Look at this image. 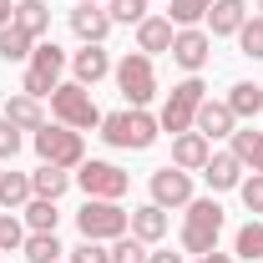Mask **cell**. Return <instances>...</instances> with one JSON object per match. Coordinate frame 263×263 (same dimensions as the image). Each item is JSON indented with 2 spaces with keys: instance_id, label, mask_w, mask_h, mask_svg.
<instances>
[{
  "instance_id": "23",
  "label": "cell",
  "mask_w": 263,
  "mask_h": 263,
  "mask_svg": "<svg viewBox=\"0 0 263 263\" xmlns=\"http://www.w3.org/2000/svg\"><path fill=\"white\" fill-rule=\"evenodd\" d=\"M71 182H76V177H71L66 167H51V162H41V167L31 172V193H35V197H51V202H56Z\"/></svg>"
},
{
  "instance_id": "11",
  "label": "cell",
  "mask_w": 263,
  "mask_h": 263,
  "mask_svg": "<svg viewBox=\"0 0 263 263\" xmlns=\"http://www.w3.org/2000/svg\"><path fill=\"white\" fill-rule=\"evenodd\" d=\"M193 172H182V167H157L152 172V202L157 208H187L193 202Z\"/></svg>"
},
{
  "instance_id": "18",
  "label": "cell",
  "mask_w": 263,
  "mask_h": 263,
  "mask_svg": "<svg viewBox=\"0 0 263 263\" xmlns=\"http://www.w3.org/2000/svg\"><path fill=\"white\" fill-rule=\"evenodd\" d=\"M202 182H208L213 193H233V187L243 182V162H238L233 152H213L208 167H202Z\"/></svg>"
},
{
  "instance_id": "41",
  "label": "cell",
  "mask_w": 263,
  "mask_h": 263,
  "mask_svg": "<svg viewBox=\"0 0 263 263\" xmlns=\"http://www.w3.org/2000/svg\"><path fill=\"white\" fill-rule=\"evenodd\" d=\"M76 5H111V0H76Z\"/></svg>"
},
{
  "instance_id": "10",
  "label": "cell",
  "mask_w": 263,
  "mask_h": 263,
  "mask_svg": "<svg viewBox=\"0 0 263 263\" xmlns=\"http://www.w3.org/2000/svg\"><path fill=\"white\" fill-rule=\"evenodd\" d=\"M167 56L182 66L187 76H202V66H208V56H213V35L202 31V26H187V31L172 35V51H167Z\"/></svg>"
},
{
  "instance_id": "22",
  "label": "cell",
  "mask_w": 263,
  "mask_h": 263,
  "mask_svg": "<svg viewBox=\"0 0 263 263\" xmlns=\"http://www.w3.org/2000/svg\"><path fill=\"white\" fill-rule=\"evenodd\" d=\"M15 26L31 35V41H41V35L51 31V5L46 0H15Z\"/></svg>"
},
{
  "instance_id": "20",
  "label": "cell",
  "mask_w": 263,
  "mask_h": 263,
  "mask_svg": "<svg viewBox=\"0 0 263 263\" xmlns=\"http://www.w3.org/2000/svg\"><path fill=\"white\" fill-rule=\"evenodd\" d=\"M0 117H5L10 127H21V132H41V127H46V106H41L35 97H26V91L5 101V111H0Z\"/></svg>"
},
{
  "instance_id": "7",
  "label": "cell",
  "mask_w": 263,
  "mask_h": 263,
  "mask_svg": "<svg viewBox=\"0 0 263 263\" xmlns=\"http://www.w3.org/2000/svg\"><path fill=\"white\" fill-rule=\"evenodd\" d=\"M208 101V86H202V76H187V81H177L172 86V97L162 101V117H157V127L162 132H193V122H197V106Z\"/></svg>"
},
{
  "instance_id": "9",
  "label": "cell",
  "mask_w": 263,
  "mask_h": 263,
  "mask_svg": "<svg viewBox=\"0 0 263 263\" xmlns=\"http://www.w3.org/2000/svg\"><path fill=\"white\" fill-rule=\"evenodd\" d=\"M76 187L86 197H111V202H122L127 197V187H132V172H122L117 162H81L76 167Z\"/></svg>"
},
{
  "instance_id": "14",
  "label": "cell",
  "mask_w": 263,
  "mask_h": 263,
  "mask_svg": "<svg viewBox=\"0 0 263 263\" xmlns=\"http://www.w3.org/2000/svg\"><path fill=\"white\" fill-rule=\"evenodd\" d=\"M193 132H202L208 142H218V137H233V132H238V117H233V106H228V101H213V97H208L202 106H197Z\"/></svg>"
},
{
  "instance_id": "27",
  "label": "cell",
  "mask_w": 263,
  "mask_h": 263,
  "mask_svg": "<svg viewBox=\"0 0 263 263\" xmlns=\"http://www.w3.org/2000/svg\"><path fill=\"white\" fill-rule=\"evenodd\" d=\"M21 213H26V228H31V233H56V223H61V213H56L51 197H31Z\"/></svg>"
},
{
  "instance_id": "4",
  "label": "cell",
  "mask_w": 263,
  "mask_h": 263,
  "mask_svg": "<svg viewBox=\"0 0 263 263\" xmlns=\"http://www.w3.org/2000/svg\"><path fill=\"white\" fill-rule=\"evenodd\" d=\"M76 228L91 243H111V238L132 233V213L122 202H111V197H86V208L76 213Z\"/></svg>"
},
{
  "instance_id": "32",
  "label": "cell",
  "mask_w": 263,
  "mask_h": 263,
  "mask_svg": "<svg viewBox=\"0 0 263 263\" xmlns=\"http://www.w3.org/2000/svg\"><path fill=\"white\" fill-rule=\"evenodd\" d=\"M238 46H243V56H248V61H263V15H248V21H243Z\"/></svg>"
},
{
  "instance_id": "8",
  "label": "cell",
  "mask_w": 263,
  "mask_h": 263,
  "mask_svg": "<svg viewBox=\"0 0 263 263\" xmlns=\"http://www.w3.org/2000/svg\"><path fill=\"white\" fill-rule=\"evenodd\" d=\"M111 76H117V91L127 97V106H147L157 97V71H152V56H142V51H127L111 66Z\"/></svg>"
},
{
  "instance_id": "5",
  "label": "cell",
  "mask_w": 263,
  "mask_h": 263,
  "mask_svg": "<svg viewBox=\"0 0 263 263\" xmlns=\"http://www.w3.org/2000/svg\"><path fill=\"white\" fill-rule=\"evenodd\" d=\"M31 142H35V157H41V162H51V167H66V172H71V167L86 162V142H81V132H76V127L46 122Z\"/></svg>"
},
{
  "instance_id": "42",
  "label": "cell",
  "mask_w": 263,
  "mask_h": 263,
  "mask_svg": "<svg viewBox=\"0 0 263 263\" xmlns=\"http://www.w3.org/2000/svg\"><path fill=\"white\" fill-rule=\"evenodd\" d=\"M258 15H263V10H258Z\"/></svg>"
},
{
  "instance_id": "24",
  "label": "cell",
  "mask_w": 263,
  "mask_h": 263,
  "mask_svg": "<svg viewBox=\"0 0 263 263\" xmlns=\"http://www.w3.org/2000/svg\"><path fill=\"white\" fill-rule=\"evenodd\" d=\"M228 106H233L238 122L258 117V111H263V86H258V81H238V86H228Z\"/></svg>"
},
{
  "instance_id": "17",
  "label": "cell",
  "mask_w": 263,
  "mask_h": 263,
  "mask_svg": "<svg viewBox=\"0 0 263 263\" xmlns=\"http://www.w3.org/2000/svg\"><path fill=\"white\" fill-rule=\"evenodd\" d=\"M167 208H157V202H142V208H132V238H142L147 248L152 243H162L167 238Z\"/></svg>"
},
{
  "instance_id": "36",
  "label": "cell",
  "mask_w": 263,
  "mask_h": 263,
  "mask_svg": "<svg viewBox=\"0 0 263 263\" xmlns=\"http://www.w3.org/2000/svg\"><path fill=\"white\" fill-rule=\"evenodd\" d=\"M71 258L66 263H111V248H101V243H91V238H81L76 248H66Z\"/></svg>"
},
{
  "instance_id": "33",
  "label": "cell",
  "mask_w": 263,
  "mask_h": 263,
  "mask_svg": "<svg viewBox=\"0 0 263 263\" xmlns=\"http://www.w3.org/2000/svg\"><path fill=\"white\" fill-rule=\"evenodd\" d=\"M106 15H111V26H142L147 21V0H111Z\"/></svg>"
},
{
  "instance_id": "28",
  "label": "cell",
  "mask_w": 263,
  "mask_h": 263,
  "mask_svg": "<svg viewBox=\"0 0 263 263\" xmlns=\"http://www.w3.org/2000/svg\"><path fill=\"white\" fill-rule=\"evenodd\" d=\"M21 253H26V258L31 263H61V238H56V233H26V248H21Z\"/></svg>"
},
{
  "instance_id": "16",
  "label": "cell",
  "mask_w": 263,
  "mask_h": 263,
  "mask_svg": "<svg viewBox=\"0 0 263 263\" xmlns=\"http://www.w3.org/2000/svg\"><path fill=\"white\" fill-rule=\"evenodd\" d=\"M172 35H177V26H172L167 15H147V21L137 26V51H142V56H167V51H172Z\"/></svg>"
},
{
  "instance_id": "26",
  "label": "cell",
  "mask_w": 263,
  "mask_h": 263,
  "mask_svg": "<svg viewBox=\"0 0 263 263\" xmlns=\"http://www.w3.org/2000/svg\"><path fill=\"white\" fill-rule=\"evenodd\" d=\"M233 253L243 263H258L263 258V218H248L243 228H238V238H233Z\"/></svg>"
},
{
  "instance_id": "37",
  "label": "cell",
  "mask_w": 263,
  "mask_h": 263,
  "mask_svg": "<svg viewBox=\"0 0 263 263\" xmlns=\"http://www.w3.org/2000/svg\"><path fill=\"white\" fill-rule=\"evenodd\" d=\"M21 152V127H10L5 117H0V162H10Z\"/></svg>"
},
{
  "instance_id": "38",
  "label": "cell",
  "mask_w": 263,
  "mask_h": 263,
  "mask_svg": "<svg viewBox=\"0 0 263 263\" xmlns=\"http://www.w3.org/2000/svg\"><path fill=\"white\" fill-rule=\"evenodd\" d=\"M147 263H187V258L172 253V248H157V253H147Z\"/></svg>"
},
{
  "instance_id": "12",
  "label": "cell",
  "mask_w": 263,
  "mask_h": 263,
  "mask_svg": "<svg viewBox=\"0 0 263 263\" xmlns=\"http://www.w3.org/2000/svg\"><path fill=\"white\" fill-rule=\"evenodd\" d=\"M71 31L81 46H101L106 35H111V15H106V5H76L71 10Z\"/></svg>"
},
{
  "instance_id": "3",
  "label": "cell",
  "mask_w": 263,
  "mask_h": 263,
  "mask_svg": "<svg viewBox=\"0 0 263 263\" xmlns=\"http://www.w3.org/2000/svg\"><path fill=\"white\" fill-rule=\"evenodd\" d=\"M66 51L56 46V41H35L31 61H26V76H21V91L35 101H51V91L61 86V71H66Z\"/></svg>"
},
{
  "instance_id": "13",
  "label": "cell",
  "mask_w": 263,
  "mask_h": 263,
  "mask_svg": "<svg viewBox=\"0 0 263 263\" xmlns=\"http://www.w3.org/2000/svg\"><path fill=\"white\" fill-rule=\"evenodd\" d=\"M213 157V142L202 137V132H177L172 137V167H182V172H202Z\"/></svg>"
},
{
  "instance_id": "19",
  "label": "cell",
  "mask_w": 263,
  "mask_h": 263,
  "mask_svg": "<svg viewBox=\"0 0 263 263\" xmlns=\"http://www.w3.org/2000/svg\"><path fill=\"white\" fill-rule=\"evenodd\" d=\"M243 21H248V5H243V0H213V10H208V35H238Z\"/></svg>"
},
{
  "instance_id": "6",
  "label": "cell",
  "mask_w": 263,
  "mask_h": 263,
  "mask_svg": "<svg viewBox=\"0 0 263 263\" xmlns=\"http://www.w3.org/2000/svg\"><path fill=\"white\" fill-rule=\"evenodd\" d=\"M51 117H56L61 127H76V132L101 127V111H97V101H91V91H86L81 81H61V86L51 91Z\"/></svg>"
},
{
  "instance_id": "35",
  "label": "cell",
  "mask_w": 263,
  "mask_h": 263,
  "mask_svg": "<svg viewBox=\"0 0 263 263\" xmlns=\"http://www.w3.org/2000/svg\"><path fill=\"white\" fill-rule=\"evenodd\" d=\"M238 193H243V208H248L253 218H263V172L243 177V182H238Z\"/></svg>"
},
{
  "instance_id": "1",
  "label": "cell",
  "mask_w": 263,
  "mask_h": 263,
  "mask_svg": "<svg viewBox=\"0 0 263 263\" xmlns=\"http://www.w3.org/2000/svg\"><path fill=\"white\" fill-rule=\"evenodd\" d=\"M157 137H162V127L147 106H122V111L101 117V142L117 147V152H147Z\"/></svg>"
},
{
  "instance_id": "25",
  "label": "cell",
  "mask_w": 263,
  "mask_h": 263,
  "mask_svg": "<svg viewBox=\"0 0 263 263\" xmlns=\"http://www.w3.org/2000/svg\"><path fill=\"white\" fill-rule=\"evenodd\" d=\"M233 157L243 167H253V172H263V132L253 127H243V132H233V147H228Z\"/></svg>"
},
{
  "instance_id": "15",
  "label": "cell",
  "mask_w": 263,
  "mask_h": 263,
  "mask_svg": "<svg viewBox=\"0 0 263 263\" xmlns=\"http://www.w3.org/2000/svg\"><path fill=\"white\" fill-rule=\"evenodd\" d=\"M71 76L91 91L101 76H111V56H106V46H81L76 56H71Z\"/></svg>"
},
{
  "instance_id": "43",
  "label": "cell",
  "mask_w": 263,
  "mask_h": 263,
  "mask_svg": "<svg viewBox=\"0 0 263 263\" xmlns=\"http://www.w3.org/2000/svg\"><path fill=\"white\" fill-rule=\"evenodd\" d=\"M61 263H66V258H61Z\"/></svg>"
},
{
  "instance_id": "31",
  "label": "cell",
  "mask_w": 263,
  "mask_h": 263,
  "mask_svg": "<svg viewBox=\"0 0 263 263\" xmlns=\"http://www.w3.org/2000/svg\"><path fill=\"white\" fill-rule=\"evenodd\" d=\"M147 243L142 238H132V233H122V238H111V263H147Z\"/></svg>"
},
{
  "instance_id": "30",
  "label": "cell",
  "mask_w": 263,
  "mask_h": 263,
  "mask_svg": "<svg viewBox=\"0 0 263 263\" xmlns=\"http://www.w3.org/2000/svg\"><path fill=\"white\" fill-rule=\"evenodd\" d=\"M208 10H213V0H172L167 21H172L177 31H187V26H197V21H208Z\"/></svg>"
},
{
  "instance_id": "39",
  "label": "cell",
  "mask_w": 263,
  "mask_h": 263,
  "mask_svg": "<svg viewBox=\"0 0 263 263\" xmlns=\"http://www.w3.org/2000/svg\"><path fill=\"white\" fill-rule=\"evenodd\" d=\"M10 21H15V0H0V31H5Z\"/></svg>"
},
{
  "instance_id": "29",
  "label": "cell",
  "mask_w": 263,
  "mask_h": 263,
  "mask_svg": "<svg viewBox=\"0 0 263 263\" xmlns=\"http://www.w3.org/2000/svg\"><path fill=\"white\" fill-rule=\"evenodd\" d=\"M31 51H35V41L21 31L15 21H10V26L0 31V61H31Z\"/></svg>"
},
{
  "instance_id": "21",
  "label": "cell",
  "mask_w": 263,
  "mask_h": 263,
  "mask_svg": "<svg viewBox=\"0 0 263 263\" xmlns=\"http://www.w3.org/2000/svg\"><path fill=\"white\" fill-rule=\"evenodd\" d=\"M31 197H35L31 193V172H5V167H0V208H5V213H21Z\"/></svg>"
},
{
  "instance_id": "34",
  "label": "cell",
  "mask_w": 263,
  "mask_h": 263,
  "mask_svg": "<svg viewBox=\"0 0 263 263\" xmlns=\"http://www.w3.org/2000/svg\"><path fill=\"white\" fill-rule=\"evenodd\" d=\"M15 248H26V223L15 213H0V253H15Z\"/></svg>"
},
{
  "instance_id": "40",
  "label": "cell",
  "mask_w": 263,
  "mask_h": 263,
  "mask_svg": "<svg viewBox=\"0 0 263 263\" xmlns=\"http://www.w3.org/2000/svg\"><path fill=\"white\" fill-rule=\"evenodd\" d=\"M193 263H238V258H233V253H218V248H213V253H202V258H193Z\"/></svg>"
},
{
  "instance_id": "2",
  "label": "cell",
  "mask_w": 263,
  "mask_h": 263,
  "mask_svg": "<svg viewBox=\"0 0 263 263\" xmlns=\"http://www.w3.org/2000/svg\"><path fill=\"white\" fill-rule=\"evenodd\" d=\"M218 233H223V208H218V197H193L187 208H182V233H177V243H182V253H213L218 248Z\"/></svg>"
}]
</instances>
